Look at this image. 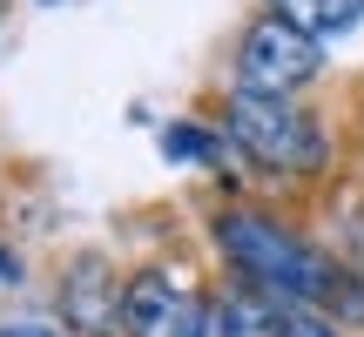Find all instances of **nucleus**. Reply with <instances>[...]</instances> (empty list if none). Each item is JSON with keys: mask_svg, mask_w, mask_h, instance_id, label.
<instances>
[{"mask_svg": "<svg viewBox=\"0 0 364 337\" xmlns=\"http://www.w3.org/2000/svg\"><path fill=\"white\" fill-rule=\"evenodd\" d=\"M216 250L250 284V297L277 304V311H317L331 324L338 317L364 324V284L338 257H324L297 230H284V223L257 216V209H230V216H216Z\"/></svg>", "mask_w": 364, "mask_h": 337, "instance_id": "obj_1", "label": "nucleus"}, {"mask_svg": "<svg viewBox=\"0 0 364 337\" xmlns=\"http://www.w3.org/2000/svg\"><path fill=\"white\" fill-rule=\"evenodd\" d=\"M223 122H230V142L243 149L250 162L277 168V176H317L324 156H331L324 129H317L297 102H277V95H230Z\"/></svg>", "mask_w": 364, "mask_h": 337, "instance_id": "obj_2", "label": "nucleus"}, {"mask_svg": "<svg viewBox=\"0 0 364 337\" xmlns=\"http://www.w3.org/2000/svg\"><path fill=\"white\" fill-rule=\"evenodd\" d=\"M317 68H324V41H311L290 21L263 14L243 34V48H236V95H277V102H290L297 88L317 81Z\"/></svg>", "mask_w": 364, "mask_h": 337, "instance_id": "obj_3", "label": "nucleus"}, {"mask_svg": "<svg viewBox=\"0 0 364 337\" xmlns=\"http://www.w3.org/2000/svg\"><path fill=\"white\" fill-rule=\"evenodd\" d=\"M122 331L129 337H216V311L203 290L169 270H142L122 290Z\"/></svg>", "mask_w": 364, "mask_h": 337, "instance_id": "obj_4", "label": "nucleus"}, {"mask_svg": "<svg viewBox=\"0 0 364 337\" xmlns=\"http://www.w3.org/2000/svg\"><path fill=\"white\" fill-rule=\"evenodd\" d=\"M270 14L290 21L297 34H311V41H344L364 21V0H270Z\"/></svg>", "mask_w": 364, "mask_h": 337, "instance_id": "obj_5", "label": "nucleus"}, {"mask_svg": "<svg viewBox=\"0 0 364 337\" xmlns=\"http://www.w3.org/2000/svg\"><path fill=\"white\" fill-rule=\"evenodd\" d=\"M270 317H277V304H263V297H230L216 311V337H270Z\"/></svg>", "mask_w": 364, "mask_h": 337, "instance_id": "obj_6", "label": "nucleus"}, {"mask_svg": "<svg viewBox=\"0 0 364 337\" xmlns=\"http://www.w3.org/2000/svg\"><path fill=\"white\" fill-rule=\"evenodd\" d=\"M270 337H344V331L331 324V317H317V311H277Z\"/></svg>", "mask_w": 364, "mask_h": 337, "instance_id": "obj_7", "label": "nucleus"}, {"mask_svg": "<svg viewBox=\"0 0 364 337\" xmlns=\"http://www.w3.org/2000/svg\"><path fill=\"white\" fill-rule=\"evenodd\" d=\"M162 156H216V142L196 135L189 122H169V129H162Z\"/></svg>", "mask_w": 364, "mask_h": 337, "instance_id": "obj_8", "label": "nucleus"}, {"mask_svg": "<svg viewBox=\"0 0 364 337\" xmlns=\"http://www.w3.org/2000/svg\"><path fill=\"white\" fill-rule=\"evenodd\" d=\"M0 337H68L61 324H34V317H27V324H0Z\"/></svg>", "mask_w": 364, "mask_h": 337, "instance_id": "obj_9", "label": "nucleus"}, {"mask_svg": "<svg viewBox=\"0 0 364 337\" xmlns=\"http://www.w3.org/2000/svg\"><path fill=\"white\" fill-rule=\"evenodd\" d=\"M7 277H14V257H7V250H0V284H7Z\"/></svg>", "mask_w": 364, "mask_h": 337, "instance_id": "obj_10", "label": "nucleus"}]
</instances>
